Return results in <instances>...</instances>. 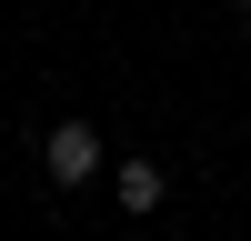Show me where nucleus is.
Here are the masks:
<instances>
[{"instance_id":"f257e3e1","label":"nucleus","mask_w":251,"mask_h":241,"mask_svg":"<svg viewBox=\"0 0 251 241\" xmlns=\"http://www.w3.org/2000/svg\"><path fill=\"white\" fill-rule=\"evenodd\" d=\"M100 171V131H91V120H60V131H50V181H91Z\"/></svg>"},{"instance_id":"f03ea898","label":"nucleus","mask_w":251,"mask_h":241,"mask_svg":"<svg viewBox=\"0 0 251 241\" xmlns=\"http://www.w3.org/2000/svg\"><path fill=\"white\" fill-rule=\"evenodd\" d=\"M161 201H171L161 161H121V211H161Z\"/></svg>"},{"instance_id":"7ed1b4c3","label":"nucleus","mask_w":251,"mask_h":241,"mask_svg":"<svg viewBox=\"0 0 251 241\" xmlns=\"http://www.w3.org/2000/svg\"><path fill=\"white\" fill-rule=\"evenodd\" d=\"M241 10H251V0H241Z\"/></svg>"}]
</instances>
